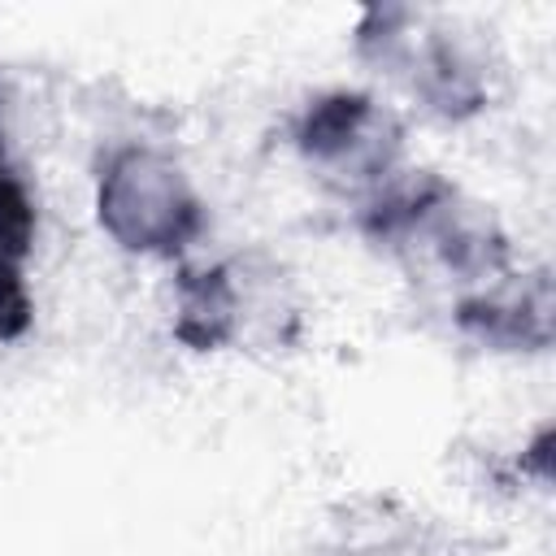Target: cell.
<instances>
[{
	"instance_id": "6da1fadb",
	"label": "cell",
	"mask_w": 556,
	"mask_h": 556,
	"mask_svg": "<svg viewBox=\"0 0 556 556\" xmlns=\"http://www.w3.org/2000/svg\"><path fill=\"white\" fill-rule=\"evenodd\" d=\"M352 208L374 248H382L413 278L452 287V300L517 269L500 217L434 169L408 165Z\"/></svg>"
},
{
	"instance_id": "7a4b0ae2",
	"label": "cell",
	"mask_w": 556,
	"mask_h": 556,
	"mask_svg": "<svg viewBox=\"0 0 556 556\" xmlns=\"http://www.w3.org/2000/svg\"><path fill=\"white\" fill-rule=\"evenodd\" d=\"M361 65L395 87L417 113L460 126L491 109L500 56L486 30L443 9L374 4L352 30Z\"/></svg>"
},
{
	"instance_id": "3957f363",
	"label": "cell",
	"mask_w": 556,
	"mask_h": 556,
	"mask_svg": "<svg viewBox=\"0 0 556 556\" xmlns=\"http://www.w3.org/2000/svg\"><path fill=\"white\" fill-rule=\"evenodd\" d=\"M96 230L130 261L182 265L208 235V200L191 169L143 139L113 143L91 174Z\"/></svg>"
},
{
	"instance_id": "277c9868",
	"label": "cell",
	"mask_w": 556,
	"mask_h": 556,
	"mask_svg": "<svg viewBox=\"0 0 556 556\" xmlns=\"http://www.w3.org/2000/svg\"><path fill=\"white\" fill-rule=\"evenodd\" d=\"M174 339L191 352H261L287 348L300 330L291 274L261 248L174 269Z\"/></svg>"
},
{
	"instance_id": "5b68a950",
	"label": "cell",
	"mask_w": 556,
	"mask_h": 556,
	"mask_svg": "<svg viewBox=\"0 0 556 556\" xmlns=\"http://www.w3.org/2000/svg\"><path fill=\"white\" fill-rule=\"evenodd\" d=\"M287 139L300 165L352 204L408 169V126L400 109L369 87H326L308 96L295 109Z\"/></svg>"
},
{
	"instance_id": "8992f818",
	"label": "cell",
	"mask_w": 556,
	"mask_h": 556,
	"mask_svg": "<svg viewBox=\"0 0 556 556\" xmlns=\"http://www.w3.org/2000/svg\"><path fill=\"white\" fill-rule=\"evenodd\" d=\"M452 321L486 352H543L552 343L547 269H508L491 287L452 300Z\"/></svg>"
},
{
	"instance_id": "52a82bcc",
	"label": "cell",
	"mask_w": 556,
	"mask_h": 556,
	"mask_svg": "<svg viewBox=\"0 0 556 556\" xmlns=\"http://www.w3.org/2000/svg\"><path fill=\"white\" fill-rule=\"evenodd\" d=\"M361 556H443V552H434V547L421 543V539H387V543L365 547Z\"/></svg>"
},
{
	"instance_id": "ba28073f",
	"label": "cell",
	"mask_w": 556,
	"mask_h": 556,
	"mask_svg": "<svg viewBox=\"0 0 556 556\" xmlns=\"http://www.w3.org/2000/svg\"><path fill=\"white\" fill-rule=\"evenodd\" d=\"M22 182H30V178L22 174V165H17L13 152H9V135H4V117H0V195L17 191Z\"/></svg>"
}]
</instances>
